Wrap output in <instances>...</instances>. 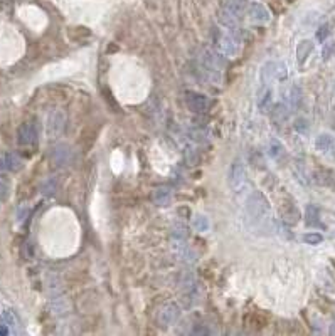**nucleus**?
Segmentation results:
<instances>
[{"instance_id":"f257e3e1","label":"nucleus","mask_w":335,"mask_h":336,"mask_svg":"<svg viewBox=\"0 0 335 336\" xmlns=\"http://www.w3.org/2000/svg\"><path fill=\"white\" fill-rule=\"evenodd\" d=\"M248 214L251 217L254 225L261 224L265 220V217L268 215V202H266V198L261 193H254L253 198H249Z\"/></svg>"},{"instance_id":"f03ea898","label":"nucleus","mask_w":335,"mask_h":336,"mask_svg":"<svg viewBox=\"0 0 335 336\" xmlns=\"http://www.w3.org/2000/svg\"><path fill=\"white\" fill-rule=\"evenodd\" d=\"M185 103H187V108L194 113H202L207 109V99L202 95H197V93H187L185 96Z\"/></svg>"},{"instance_id":"7ed1b4c3","label":"nucleus","mask_w":335,"mask_h":336,"mask_svg":"<svg viewBox=\"0 0 335 336\" xmlns=\"http://www.w3.org/2000/svg\"><path fill=\"white\" fill-rule=\"evenodd\" d=\"M179 314H180V311L175 304H165L159 311V321L162 323V326H168L177 321Z\"/></svg>"},{"instance_id":"20e7f679","label":"nucleus","mask_w":335,"mask_h":336,"mask_svg":"<svg viewBox=\"0 0 335 336\" xmlns=\"http://www.w3.org/2000/svg\"><path fill=\"white\" fill-rule=\"evenodd\" d=\"M244 180H246L244 165L241 163V161H236V163L232 165L231 172H229V184H231V187H234V189H239V187L244 184Z\"/></svg>"},{"instance_id":"39448f33","label":"nucleus","mask_w":335,"mask_h":336,"mask_svg":"<svg viewBox=\"0 0 335 336\" xmlns=\"http://www.w3.org/2000/svg\"><path fill=\"white\" fill-rule=\"evenodd\" d=\"M36 140V128L32 123H24L19 128V144H31Z\"/></svg>"},{"instance_id":"423d86ee","label":"nucleus","mask_w":335,"mask_h":336,"mask_svg":"<svg viewBox=\"0 0 335 336\" xmlns=\"http://www.w3.org/2000/svg\"><path fill=\"white\" fill-rule=\"evenodd\" d=\"M172 198V189L170 187H159L152 193V202L155 205H167Z\"/></svg>"},{"instance_id":"0eeeda50","label":"nucleus","mask_w":335,"mask_h":336,"mask_svg":"<svg viewBox=\"0 0 335 336\" xmlns=\"http://www.w3.org/2000/svg\"><path fill=\"white\" fill-rule=\"evenodd\" d=\"M279 212H281V219L290 225L296 224L300 220V212L293 203H283L281 208H279Z\"/></svg>"},{"instance_id":"6e6552de","label":"nucleus","mask_w":335,"mask_h":336,"mask_svg":"<svg viewBox=\"0 0 335 336\" xmlns=\"http://www.w3.org/2000/svg\"><path fill=\"white\" fill-rule=\"evenodd\" d=\"M71 156V151H69V146L67 144H57L56 148L51 153V158L56 165H64L67 163V160H69Z\"/></svg>"},{"instance_id":"1a4fd4ad","label":"nucleus","mask_w":335,"mask_h":336,"mask_svg":"<svg viewBox=\"0 0 335 336\" xmlns=\"http://www.w3.org/2000/svg\"><path fill=\"white\" fill-rule=\"evenodd\" d=\"M305 222L310 227H324L320 224V210L317 205H307V210H305Z\"/></svg>"},{"instance_id":"9d476101","label":"nucleus","mask_w":335,"mask_h":336,"mask_svg":"<svg viewBox=\"0 0 335 336\" xmlns=\"http://www.w3.org/2000/svg\"><path fill=\"white\" fill-rule=\"evenodd\" d=\"M313 50V42L305 39L296 46V59H298V64H303L305 61L308 59V56L312 54Z\"/></svg>"},{"instance_id":"9b49d317","label":"nucleus","mask_w":335,"mask_h":336,"mask_svg":"<svg viewBox=\"0 0 335 336\" xmlns=\"http://www.w3.org/2000/svg\"><path fill=\"white\" fill-rule=\"evenodd\" d=\"M334 136L332 135H329V133H322L317 136V140H315V146H317V150L322 151V153H329V150H332V146H334Z\"/></svg>"},{"instance_id":"f8f14e48","label":"nucleus","mask_w":335,"mask_h":336,"mask_svg":"<svg viewBox=\"0 0 335 336\" xmlns=\"http://www.w3.org/2000/svg\"><path fill=\"white\" fill-rule=\"evenodd\" d=\"M20 167H22V161H20L19 156L7 155L5 158H3V168L5 170H12V172H15V170H19Z\"/></svg>"},{"instance_id":"ddd939ff","label":"nucleus","mask_w":335,"mask_h":336,"mask_svg":"<svg viewBox=\"0 0 335 336\" xmlns=\"http://www.w3.org/2000/svg\"><path fill=\"white\" fill-rule=\"evenodd\" d=\"M303 240L307 242V244H310V245H319V244L324 242V236L319 234V232H310V234H305Z\"/></svg>"},{"instance_id":"4468645a","label":"nucleus","mask_w":335,"mask_h":336,"mask_svg":"<svg viewBox=\"0 0 335 336\" xmlns=\"http://www.w3.org/2000/svg\"><path fill=\"white\" fill-rule=\"evenodd\" d=\"M253 8L256 10V15H253V19H256L258 22H268L270 20V14L266 12V8L263 5H253Z\"/></svg>"},{"instance_id":"2eb2a0df","label":"nucleus","mask_w":335,"mask_h":336,"mask_svg":"<svg viewBox=\"0 0 335 336\" xmlns=\"http://www.w3.org/2000/svg\"><path fill=\"white\" fill-rule=\"evenodd\" d=\"M334 52H335V42L334 41L325 42L324 49H322V59H324V61H329V59L334 56Z\"/></svg>"},{"instance_id":"dca6fc26","label":"nucleus","mask_w":335,"mask_h":336,"mask_svg":"<svg viewBox=\"0 0 335 336\" xmlns=\"http://www.w3.org/2000/svg\"><path fill=\"white\" fill-rule=\"evenodd\" d=\"M283 153H285L283 144L277 142V140H273V142H271V146H270V155L273 156V158H278V156H281Z\"/></svg>"},{"instance_id":"f3484780","label":"nucleus","mask_w":335,"mask_h":336,"mask_svg":"<svg viewBox=\"0 0 335 336\" xmlns=\"http://www.w3.org/2000/svg\"><path fill=\"white\" fill-rule=\"evenodd\" d=\"M286 116H288V111H286V108L285 106H277L275 108V111H273V120L275 121H278V123H281L283 120H286Z\"/></svg>"},{"instance_id":"a211bd4d","label":"nucleus","mask_w":335,"mask_h":336,"mask_svg":"<svg viewBox=\"0 0 335 336\" xmlns=\"http://www.w3.org/2000/svg\"><path fill=\"white\" fill-rule=\"evenodd\" d=\"M194 227L197 229V231H207V227H209V222H207V219L204 215H197V219L194 220Z\"/></svg>"},{"instance_id":"6ab92c4d","label":"nucleus","mask_w":335,"mask_h":336,"mask_svg":"<svg viewBox=\"0 0 335 336\" xmlns=\"http://www.w3.org/2000/svg\"><path fill=\"white\" fill-rule=\"evenodd\" d=\"M74 29H76V31H71L69 32L73 39H74V37H76V39H81V37H88L91 34L86 27H74Z\"/></svg>"},{"instance_id":"aec40b11","label":"nucleus","mask_w":335,"mask_h":336,"mask_svg":"<svg viewBox=\"0 0 335 336\" xmlns=\"http://www.w3.org/2000/svg\"><path fill=\"white\" fill-rule=\"evenodd\" d=\"M329 36V24H324L319 27V31H317V41L319 42H324L325 39H327Z\"/></svg>"},{"instance_id":"412c9836","label":"nucleus","mask_w":335,"mask_h":336,"mask_svg":"<svg viewBox=\"0 0 335 336\" xmlns=\"http://www.w3.org/2000/svg\"><path fill=\"white\" fill-rule=\"evenodd\" d=\"M295 130L300 131V133H305V131L308 130V121L303 120V118H300V120L295 121Z\"/></svg>"},{"instance_id":"4be33fe9","label":"nucleus","mask_w":335,"mask_h":336,"mask_svg":"<svg viewBox=\"0 0 335 336\" xmlns=\"http://www.w3.org/2000/svg\"><path fill=\"white\" fill-rule=\"evenodd\" d=\"M290 96H291V103H293L295 106L300 103V99H302V93H300V89L296 88V86H295L293 89H291Z\"/></svg>"},{"instance_id":"5701e85b","label":"nucleus","mask_w":335,"mask_h":336,"mask_svg":"<svg viewBox=\"0 0 335 336\" xmlns=\"http://www.w3.org/2000/svg\"><path fill=\"white\" fill-rule=\"evenodd\" d=\"M105 99H107L108 101V103L110 104H112V108H113V111H116V109H118V104L116 103H114V101H113V95H112V93H110L108 91V89H105Z\"/></svg>"},{"instance_id":"b1692460","label":"nucleus","mask_w":335,"mask_h":336,"mask_svg":"<svg viewBox=\"0 0 335 336\" xmlns=\"http://www.w3.org/2000/svg\"><path fill=\"white\" fill-rule=\"evenodd\" d=\"M7 333H8V330L3 325H0V335H7Z\"/></svg>"},{"instance_id":"393cba45","label":"nucleus","mask_w":335,"mask_h":336,"mask_svg":"<svg viewBox=\"0 0 335 336\" xmlns=\"http://www.w3.org/2000/svg\"><path fill=\"white\" fill-rule=\"evenodd\" d=\"M330 335H335V323L332 326H330Z\"/></svg>"}]
</instances>
